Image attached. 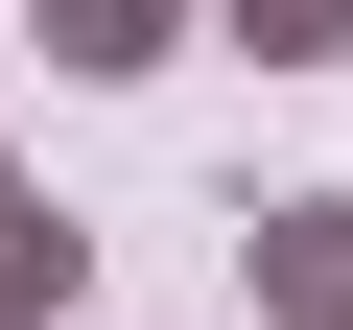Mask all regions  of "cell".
<instances>
[{
    "label": "cell",
    "mask_w": 353,
    "mask_h": 330,
    "mask_svg": "<svg viewBox=\"0 0 353 330\" xmlns=\"http://www.w3.org/2000/svg\"><path fill=\"white\" fill-rule=\"evenodd\" d=\"M236 283H259V330H353V189H259Z\"/></svg>",
    "instance_id": "cell-1"
},
{
    "label": "cell",
    "mask_w": 353,
    "mask_h": 330,
    "mask_svg": "<svg viewBox=\"0 0 353 330\" xmlns=\"http://www.w3.org/2000/svg\"><path fill=\"white\" fill-rule=\"evenodd\" d=\"M24 48H48L71 95H118V71H165V48H189V0H24Z\"/></svg>",
    "instance_id": "cell-2"
},
{
    "label": "cell",
    "mask_w": 353,
    "mask_h": 330,
    "mask_svg": "<svg viewBox=\"0 0 353 330\" xmlns=\"http://www.w3.org/2000/svg\"><path fill=\"white\" fill-rule=\"evenodd\" d=\"M212 48H259V71H330V48H353V0H212Z\"/></svg>",
    "instance_id": "cell-4"
},
{
    "label": "cell",
    "mask_w": 353,
    "mask_h": 330,
    "mask_svg": "<svg viewBox=\"0 0 353 330\" xmlns=\"http://www.w3.org/2000/svg\"><path fill=\"white\" fill-rule=\"evenodd\" d=\"M71 307H94V213L0 189V330H71Z\"/></svg>",
    "instance_id": "cell-3"
},
{
    "label": "cell",
    "mask_w": 353,
    "mask_h": 330,
    "mask_svg": "<svg viewBox=\"0 0 353 330\" xmlns=\"http://www.w3.org/2000/svg\"><path fill=\"white\" fill-rule=\"evenodd\" d=\"M0 189H24V142H0Z\"/></svg>",
    "instance_id": "cell-5"
}]
</instances>
